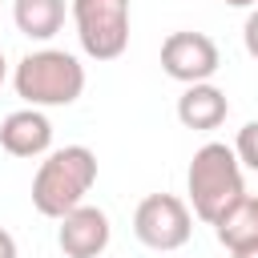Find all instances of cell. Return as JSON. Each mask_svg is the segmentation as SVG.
<instances>
[{"mask_svg":"<svg viewBox=\"0 0 258 258\" xmlns=\"http://www.w3.org/2000/svg\"><path fill=\"white\" fill-rule=\"evenodd\" d=\"M133 230L153 250H177V246L189 242L194 218H189V206L177 194H145L133 210Z\"/></svg>","mask_w":258,"mask_h":258,"instance_id":"5","label":"cell"},{"mask_svg":"<svg viewBox=\"0 0 258 258\" xmlns=\"http://www.w3.org/2000/svg\"><path fill=\"white\" fill-rule=\"evenodd\" d=\"M218 242L230 250V254H242V250H254L258 246V198L254 194H242L218 222Z\"/></svg>","mask_w":258,"mask_h":258,"instance_id":"10","label":"cell"},{"mask_svg":"<svg viewBox=\"0 0 258 258\" xmlns=\"http://www.w3.org/2000/svg\"><path fill=\"white\" fill-rule=\"evenodd\" d=\"M16 28L32 40H48L64 24V0H16L12 4Z\"/></svg>","mask_w":258,"mask_h":258,"instance_id":"11","label":"cell"},{"mask_svg":"<svg viewBox=\"0 0 258 258\" xmlns=\"http://www.w3.org/2000/svg\"><path fill=\"white\" fill-rule=\"evenodd\" d=\"M0 85H4V52H0Z\"/></svg>","mask_w":258,"mask_h":258,"instance_id":"17","label":"cell"},{"mask_svg":"<svg viewBox=\"0 0 258 258\" xmlns=\"http://www.w3.org/2000/svg\"><path fill=\"white\" fill-rule=\"evenodd\" d=\"M226 4H238V8H246V4H258V0H226Z\"/></svg>","mask_w":258,"mask_h":258,"instance_id":"16","label":"cell"},{"mask_svg":"<svg viewBox=\"0 0 258 258\" xmlns=\"http://www.w3.org/2000/svg\"><path fill=\"white\" fill-rule=\"evenodd\" d=\"M81 48L97 60H117L129 44V0H73Z\"/></svg>","mask_w":258,"mask_h":258,"instance_id":"4","label":"cell"},{"mask_svg":"<svg viewBox=\"0 0 258 258\" xmlns=\"http://www.w3.org/2000/svg\"><path fill=\"white\" fill-rule=\"evenodd\" d=\"M242 40H246V52L258 60V4H254V12H250L246 24H242Z\"/></svg>","mask_w":258,"mask_h":258,"instance_id":"13","label":"cell"},{"mask_svg":"<svg viewBox=\"0 0 258 258\" xmlns=\"http://www.w3.org/2000/svg\"><path fill=\"white\" fill-rule=\"evenodd\" d=\"M222 64V52L214 44L210 32H198V28H177L161 40V69L173 77V81H185V85H202L214 77V69Z\"/></svg>","mask_w":258,"mask_h":258,"instance_id":"6","label":"cell"},{"mask_svg":"<svg viewBox=\"0 0 258 258\" xmlns=\"http://www.w3.org/2000/svg\"><path fill=\"white\" fill-rule=\"evenodd\" d=\"M12 85L32 109L36 105H73L85 89V69L64 48H36L16 64Z\"/></svg>","mask_w":258,"mask_h":258,"instance_id":"3","label":"cell"},{"mask_svg":"<svg viewBox=\"0 0 258 258\" xmlns=\"http://www.w3.org/2000/svg\"><path fill=\"white\" fill-rule=\"evenodd\" d=\"M56 242L69 258H97L105 246H109V218L105 210L97 206H77L60 218V230H56Z\"/></svg>","mask_w":258,"mask_h":258,"instance_id":"7","label":"cell"},{"mask_svg":"<svg viewBox=\"0 0 258 258\" xmlns=\"http://www.w3.org/2000/svg\"><path fill=\"white\" fill-rule=\"evenodd\" d=\"M234 153H238V161H242L246 169H254V173H258V121H246V125L238 129Z\"/></svg>","mask_w":258,"mask_h":258,"instance_id":"12","label":"cell"},{"mask_svg":"<svg viewBox=\"0 0 258 258\" xmlns=\"http://www.w3.org/2000/svg\"><path fill=\"white\" fill-rule=\"evenodd\" d=\"M230 113V101L218 85L202 81V85H185V93L177 97V121L185 129H218Z\"/></svg>","mask_w":258,"mask_h":258,"instance_id":"9","label":"cell"},{"mask_svg":"<svg viewBox=\"0 0 258 258\" xmlns=\"http://www.w3.org/2000/svg\"><path fill=\"white\" fill-rule=\"evenodd\" d=\"M185 185H189V206H194V214L214 226V222L246 194L238 153H234L226 141H206V145L194 149V157H189Z\"/></svg>","mask_w":258,"mask_h":258,"instance_id":"1","label":"cell"},{"mask_svg":"<svg viewBox=\"0 0 258 258\" xmlns=\"http://www.w3.org/2000/svg\"><path fill=\"white\" fill-rule=\"evenodd\" d=\"M0 145L12 153V157H36L52 145V125L40 109H16L0 121Z\"/></svg>","mask_w":258,"mask_h":258,"instance_id":"8","label":"cell"},{"mask_svg":"<svg viewBox=\"0 0 258 258\" xmlns=\"http://www.w3.org/2000/svg\"><path fill=\"white\" fill-rule=\"evenodd\" d=\"M93 181H97V153L89 145L52 149L32 177V206L44 218H64L69 210L81 206V198L93 189Z\"/></svg>","mask_w":258,"mask_h":258,"instance_id":"2","label":"cell"},{"mask_svg":"<svg viewBox=\"0 0 258 258\" xmlns=\"http://www.w3.org/2000/svg\"><path fill=\"white\" fill-rule=\"evenodd\" d=\"M0 258H16V238L0 226Z\"/></svg>","mask_w":258,"mask_h":258,"instance_id":"14","label":"cell"},{"mask_svg":"<svg viewBox=\"0 0 258 258\" xmlns=\"http://www.w3.org/2000/svg\"><path fill=\"white\" fill-rule=\"evenodd\" d=\"M234 258H258V246H254V250H242V254H234Z\"/></svg>","mask_w":258,"mask_h":258,"instance_id":"15","label":"cell"}]
</instances>
